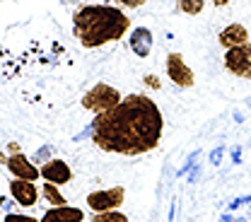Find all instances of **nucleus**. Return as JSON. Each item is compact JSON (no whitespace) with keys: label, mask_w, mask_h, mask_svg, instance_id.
<instances>
[{"label":"nucleus","mask_w":251,"mask_h":222,"mask_svg":"<svg viewBox=\"0 0 251 222\" xmlns=\"http://www.w3.org/2000/svg\"><path fill=\"white\" fill-rule=\"evenodd\" d=\"M164 133V116L148 95H128L124 101L94 116L92 143L101 152L138 157L157 150Z\"/></svg>","instance_id":"f257e3e1"},{"label":"nucleus","mask_w":251,"mask_h":222,"mask_svg":"<svg viewBox=\"0 0 251 222\" xmlns=\"http://www.w3.org/2000/svg\"><path fill=\"white\" fill-rule=\"evenodd\" d=\"M130 32V17L116 5H82L73 12V34L85 49H101Z\"/></svg>","instance_id":"f03ea898"},{"label":"nucleus","mask_w":251,"mask_h":222,"mask_svg":"<svg viewBox=\"0 0 251 222\" xmlns=\"http://www.w3.org/2000/svg\"><path fill=\"white\" fill-rule=\"evenodd\" d=\"M121 101H124V95L116 87H111L106 82H97L82 97V109H87L94 116H99V114H106V111L116 109Z\"/></svg>","instance_id":"7ed1b4c3"},{"label":"nucleus","mask_w":251,"mask_h":222,"mask_svg":"<svg viewBox=\"0 0 251 222\" xmlns=\"http://www.w3.org/2000/svg\"><path fill=\"white\" fill-rule=\"evenodd\" d=\"M126 200L124 186H114V189H101L92 191L87 196V208H92L94 213H109V210H119Z\"/></svg>","instance_id":"20e7f679"},{"label":"nucleus","mask_w":251,"mask_h":222,"mask_svg":"<svg viewBox=\"0 0 251 222\" xmlns=\"http://www.w3.org/2000/svg\"><path fill=\"white\" fill-rule=\"evenodd\" d=\"M164 70H167V77H169L176 87H181V90H188V87L196 85V75H193V70L188 68V63L184 61L181 53H167Z\"/></svg>","instance_id":"39448f33"},{"label":"nucleus","mask_w":251,"mask_h":222,"mask_svg":"<svg viewBox=\"0 0 251 222\" xmlns=\"http://www.w3.org/2000/svg\"><path fill=\"white\" fill-rule=\"evenodd\" d=\"M225 68L234 77L251 80V44H244V46H237V49L225 51Z\"/></svg>","instance_id":"423d86ee"},{"label":"nucleus","mask_w":251,"mask_h":222,"mask_svg":"<svg viewBox=\"0 0 251 222\" xmlns=\"http://www.w3.org/2000/svg\"><path fill=\"white\" fill-rule=\"evenodd\" d=\"M5 167L12 172V176L15 179H25V181H36L39 176H41V169L39 167H34L29 159L25 157L22 152L20 155H10L7 162H5Z\"/></svg>","instance_id":"0eeeda50"},{"label":"nucleus","mask_w":251,"mask_h":222,"mask_svg":"<svg viewBox=\"0 0 251 222\" xmlns=\"http://www.w3.org/2000/svg\"><path fill=\"white\" fill-rule=\"evenodd\" d=\"M220 46L225 49V51H229V49H237V46H244V44H251L249 41V29L244 27V25H239V22H232V25H227L218 36Z\"/></svg>","instance_id":"6e6552de"},{"label":"nucleus","mask_w":251,"mask_h":222,"mask_svg":"<svg viewBox=\"0 0 251 222\" xmlns=\"http://www.w3.org/2000/svg\"><path fill=\"white\" fill-rule=\"evenodd\" d=\"M10 193H12L15 203H20L22 208L36 205V200H39V189L34 186V181H25V179H12Z\"/></svg>","instance_id":"1a4fd4ad"},{"label":"nucleus","mask_w":251,"mask_h":222,"mask_svg":"<svg viewBox=\"0 0 251 222\" xmlns=\"http://www.w3.org/2000/svg\"><path fill=\"white\" fill-rule=\"evenodd\" d=\"M41 176H44V181H51L56 186H63V184H68L73 179V169L63 159H49L41 167Z\"/></svg>","instance_id":"9d476101"},{"label":"nucleus","mask_w":251,"mask_h":222,"mask_svg":"<svg viewBox=\"0 0 251 222\" xmlns=\"http://www.w3.org/2000/svg\"><path fill=\"white\" fill-rule=\"evenodd\" d=\"M41 222H85V213L80 208H70V205H61V208H51L44 213Z\"/></svg>","instance_id":"9b49d317"},{"label":"nucleus","mask_w":251,"mask_h":222,"mask_svg":"<svg viewBox=\"0 0 251 222\" xmlns=\"http://www.w3.org/2000/svg\"><path fill=\"white\" fill-rule=\"evenodd\" d=\"M130 49L135 51V56L148 58L150 51H152V32H150L148 27L133 29V34H130Z\"/></svg>","instance_id":"f8f14e48"},{"label":"nucleus","mask_w":251,"mask_h":222,"mask_svg":"<svg viewBox=\"0 0 251 222\" xmlns=\"http://www.w3.org/2000/svg\"><path fill=\"white\" fill-rule=\"evenodd\" d=\"M41 193H44V198L53 205V208H61V205H68V200H65V196L61 193V189L56 186V184H51V181H44V186H41Z\"/></svg>","instance_id":"ddd939ff"},{"label":"nucleus","mask_w":251,"mask_h":222,"mask_svg":"<svg viewBox=\"0 0 251 222\" xmlns=\"http://www.w3.org/2000/svg\"><path fill=\"white\" fill-rule=\"evenodd\" d=\"M176 7H179V12L196 17V15H201V12H203L205 0H176Z\"/></svg>","instance_id":"4468645a"},{"label":"nucleus","mask_w":251,"mask_h":222,"mask_svg":"<svg viewBox=\"0 0 251 222\" xmlns=\"http://www.w3.org/2000/svg\"><path fill=\"white\" fill-rule=\"evenodd\" d=\"M92 222H128V215L121 210H109V213H94Z\"/></svg>","instance_id":"2eb2a0df"},{"label":"nucleus","mask_w":251,"mask_h":222,"mask_svg":"<svg viewBox=\"0 0 251 222\" xmlns=\"http://www.w3.org/2000/svg\"><path fill=\"white\" fill-rule=\"evenodd\" d=\"M116 7H121V10H138V7H143L148 0H111Z\"/></svg>","instance_id":"dca6fc26"},{"label":"nucleus","mask_w":251,"mask_h":222,"mask_svg":"<svg viewBox=\"0 0 251 222\" xmlns=\"http://www.w3.org/2000/svg\"><path fill=\"white\" fill-rule=\"evenodd\" d=\"M5 222H41V220H36L31 215H22V213H10V215H5Z\"/></svg>","instance_id":"f3484780"},{"label":"nucleus","mask_w":251,"mask_h":222,"mask_svg":"<svg viewBox=\"0 0 251 222\" xmlns=\"http://www.w3.org/2000/svg\"><path fill=\"white\" fill-rule=\"evenodd\" d=\"M148 87H152V90H159L162 87V82H159V77H155V75H145V80H143Z\"/></svg>","instance_id":"a211bd4d"},{"label":"nucleus","mask_w":251,"mask_h":222,"mask_svg":"<svg viewBox=\"0 0 251 222\" xmlns=\"http://www.w3.org/2000/svg\"><path fill=\"white\" fill-rule=\"evenodd\" d=\"M7 150H10V155H20V145H17V143H10Z\"/></svg>","instance_id":"6ab92c4d"},{"label":"nucleus","mask_w":251,"mask_h":222,"mask_svg":"<svg viewBox=\"0 0 251 222\" xmlns=\"http://www.w3.org/2000/svg\"><path fill=\"white\" fill-rule=\"evenodd\" d=\"M210 2H213L215 7H225V5H227V2H232V0H210Z\"/></svg>","instance_id":"aec40b11"}]
</instances>
